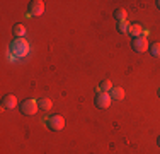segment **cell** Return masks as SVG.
Wrapping results in <instances>:
<instances>
[{
    "label": "cell",
    "instance_id": "cell-2",
    "mask_svg": "<svg viewBox=\"0 0 160 154\" xmlns=\"http://www.w3.org/2000/svg\"><path fill=\"white\" fill-rule=\"evenodd\" d=\"M94 103H96V106L99 108V110H108V108L111 106V103H112V98H111L109 92H101V91H99L96 94Z\"/></svg>",
    "mask_w": 160,
    "mask_h": 154
},
{
    "label": "cell",
    "instance_id": "cell-12",
    "mask_svg": "<svg viewBox=\"0 0 160 154\" xmlns=\"http://www.w3.org/2000/svg\"><path fill=\"white\" fill-rule=\"evenodd\" d=\"M26 29L24 28V24H14V28H12V33H14V36L16 38H24L26 36Z\"/></svg>",
    "mask_w": 160,
    "mask_h": 154
},
{
    "label": "cell",
    "instance_id": "cell-6",
    "mask_svg": "<svg viewBox=\"0 0 160 154\" xmlns=\"http://www.w3.org/2000/svg\"><path fill=\"white\" fill-rule=\"evenodd\" d=\"M43 12H44L43 0H32V2H29V14L32 17H39V15H43Z\"/></svg>",
    "mask_w": 160,
    "mask_h": 154
},
{
    "label": "cell",
    "instance_id": "cell-3",
    "mask_svg": "<svg viewBox=\"0 0 160 154\" xmlns=\"http://www.w3.org/2000/svg\"><path fill=\"white\" fill-rule=\"evenodd\" d=\"M48 129L53 130V132H60V130L65 129V118L62 115H53V117L48 118Z\"/></svg>",
    "mask_w": 160,
    "mask_h": 154
},
{
    "label": "cell",
    "instance_id": "cell-13",
    "mask_svg": "<svg viewBox=\"0 0 160 154\" xmlns=\"http://www.w3.org/2000/svg\"><path fill=\"white\" fill-rule=\"evenodd\" d=\"M112 82L109 79H106V80H102L101 84H99V91L101 92H111V89H112Z\"/></svg>",
    "mask_w": 160,
    "mask_h": 154
},
{
    "label": "cell",
    "instance_id": "cell-7",
    "mask_svg": "<svg viewBox=\"0 0 160 154\" xmlns=\"http://www.w3.org/2000/svg\"><path fill=\"white\" fill-rule=\"evenodd\" d=\"M2 106L5 108V110H14V108L17 106V98L14 94H5L2 98Z\"/></svg>",
    "mask_w": 160,
    "mask_h": 154
},
{
    "label": "cell",
    "instance_id": "cell-9",
    "mask_svg": "<svg viewBox=\"0 0 160 154\" xmlns=\"http://www.w3.org/2000/svg\"><path fill=\"white\" fill-rule=\"evenodd\" d=\"M109 94H111V98L116 99V101H123V99H124V89H123V87H116V86H114Z\"/></svg>",
    "mask_w": 160,
    "mask_h": 154
},
{
    "label": "cell",
    "instance_id": "cell-11",
    "mask_svg": "<svg viewBox=\"0 0 160 154\" xmlns=\"http://www.w3.org/2000/svg\"><path fill=\"white\" fill-rule=\"evenodd\" d=\"M129 34H131L133 38H140L143 34V26L142 24H136V22H135V24H131V26H129Z\"/></svg>",
    "mask_w": 160,
    "mask_h": 154
},
{
    "label": "cell",
    "instance_id": "cell-4",
    "mask_svg": "<svg viewBox=\"0 0 160 154\" xmlns=\"http://www.w3.org/2000/svg\"><path fill=\"white\" fill-rule=\"evenodd\" d=\"M38 111V101H34L32 98L29 99H24V101L21 103V113L22 115H28V117H31Z\"/></svg>",
    "mask_w": 160,
    "mask_h": 154
},
{
    "label": "cell",
    "instance_id": "cell-17",
    "mask_svg": "<svg viewBox=\"0 0 160 154\" xmlns=\"http://www.w3.org/2000/svg\"><path fill=\"white\" fill-rule=\"evenodd\" d=\"M157 144H158V147H160V135H158V139H157Z\"/></svg>",
    "mask_w": 160,
    "mask_h": 154
},
{
    "label": "cell",
    "instance_id": "cell-8",
    "mask_svg": "<svg viewBox=\"0 0 160 154\" xmlns=\"http://www.w3.org/2000/svg\"><path fill=\"white\" fill-rule=\"evenodd\" d=\"M112 17L116 19L118 22H123V21H126V17H128V12H126V9H123V7H118V9L112 12Z\"/></svg>",
    "mask_w": 160,
    "mask_h": 154
},
{
    "label": "cell",
    "instance_id": "cell-5",
    "mask_svg": "<svg viewBox=\"0 0 160 154\" xmlns=\"http://www.w3.org/2000/svg\"><path fill=\"white\" fill-rule=\"evenodd\" d=\"M131 48L135 50L136 53H145L148 48H150V45H148V41H147V38H145V36H140V38H133Z\"/></svg>",
    "mask_w": 160,
    "mask_h": 154
},
{
    "label": "cell",
    "instance_id": "cell-16",
    "mask_svg": "<svg viewBox=\"0 0 160 154\" xmlns=\"http://www.w3.org/2000/svg\"><path fill=\"white\" fill-rule=\"evenodd\" d=\"M142 36H145V38H148V36H150V31L143 28V34H142Z\"/></svg>",
    "mask_w": 160,
    "mask_h": 154
},
{
    "label": "cell",
    "instance_id": "cell-19",
    "mask_svg": "<svg viewBox=\"0 0 160 154\" xmlns=\"http://www.w3.org/2000/svg\"><path fill=\"white\" fill-rule=\"evenodd\" d=\"M157 94H158V96H160V87H158V89H157Z\"/></svg>",
    "mask_w": 160,
    "mask_h": 154
},
{
    "label": "cell",
    "instance_id": "cell-14",
    "mask_svg": "<svg viewBox=\"0 0 160 154\" xmlns=\"http://www.w3.org/2000/svg\"><path fill=\"white\" fill-rule=\"evenodd\" d=\"M148 52H150V55L153 57V58H160V43H152L150 48H148Z\"/></svg>",
    "mask_w": 160,
    "mask_h": 154
},
{
    "label": "cell",
    "instance_id": "cell-18",
    "mask_svg": "<svg viewBox=\"0 0 160 154\" xmlns=\"http://www.w3.org/2000/svg\"><path fill=\"white\" fill-rule=\"evenodd\" d=\"M157 7H158V9H160V0H157Z\"/></svg>",
    "mask_w": 160,
    "mask_h": 154
},
{
    "label": "cell",
    "instance_id": "cell-1",
    "mask_svg": "<svg viewBox=\"0 0 160 154\" xmlns=\"http://www.w3.org/2000/svg\"><path fill=\"white\" fill-rule=\"evenodd\" d=\"M9 53H12L16 58H24L29 53V43L24 38H16V40L9 45Z\"/></svg>",
    "mask_w": 160,
    "mask_h": 154
},
{
    "label": "cell",
    "instance_id": "cell-15",
    "mask_svg": "<svg viewBox=\"0 0 160 154\" xmlns=\"http://www.w3.org/2000/svg\"><path fill=\"white\" fill-rule=\"evenodd\" d=\"M129 22L128 21H123V22H118V26H116V29H118V33H121V34H124V33H129Z\"/></svg>",
    "mask_w": 160,
    "mask_h": 154
},
{
    "label": "cell",
    "instance_id": "cell-10",
    "mask_svg": "<svg viewBox=\"0 0 160 154\" xmlns=\"http://www.w3.org/2000/svg\"><path fill=\"white\" fill-rule=\"evenodd\" d=\"M51 106H53V101H51V99H48V98L38 99V108H39L41 111H49V110H51Z\"/></svg>",
    "mask_w": 160,
    "mask_h": 154
}]
</instances>
